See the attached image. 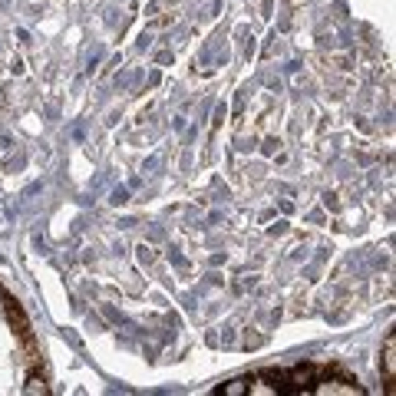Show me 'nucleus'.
Here are the masks:
<instances>
[{
  "label": "nucleus",
  "instance_id": "1",
  "mask_svg": "<svg viewBox=\"0 0 396 396\" xmlns=\"http://www.w3.org/2000/svg\"><path fill=\"white\" fill-rule=\"evenodd\" d=\"M383 370L387 377H396V334H387V344H383Z\"/></svg>",
  "mask_w": 396,
  "mask_h": 396
},
{
  "label": "nucleus",
  "instance_id": "2",
  "mask_svg": "<svg viewBox=\"0 0 396 396\" xmlns=\"http://www.w3.org/2000/svg\"><path fill=\"white\" fill-rule=\"evenodd\" d=\"M23 393H27V396H47L50 393V387H47V380H43V377H40V373H30V377H27V383H23Z\"/></svg>",
  "mask_w": 396,
  "mask_h": 396
},
{
  "label": "nucleus",
  "instance_id": "3",
  "mask_svg": "<svg viewBox=\"0 0 396 396\" xmlns=\"http://www.w3.org/2000/svg\"><path fill=\"white\" fill-rule=\"evenodd\" d=\"M248 383H251V380H228L225 387H218V393L222 396H244L248 393Z\"/></svg>",
  "mask_w": 396,
  "mask_h": 396
}]
</instances>
